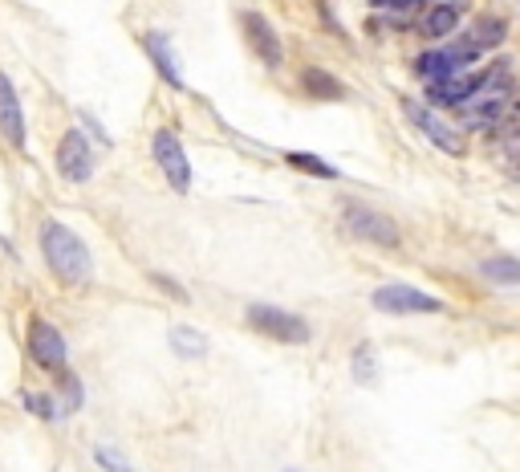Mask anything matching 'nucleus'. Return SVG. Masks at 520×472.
<instances>
[{
    "instance_id": "obj_1",
    "label": "nucleus",
    "mask_w": 520,
    "mask_h": 472,
    "mask_svg": "<svg viewBox=\"0 0 520 472\" xmlns=\"http://www.w3.org/2000/svg\"><path fill=\"white\" fill-rule=\"evenodd\" d=\"M41 257H45V265L53 269V277L61 285H86L90 273H94L86 241L74 228H65L61 220H45L41 224Z\"/></svg>"
},
{
    "instance_id": "obj_2",
    "label": "nucleus",
    "mask_w": 520,
    "mask_h": 472,
    "mask_svg": "<svg viewBox=\"0 0 520 472\" xmlns=\"http://www.w3.org/2000/svg\"><path fill=\"white\" fill-rule=\"evenodd\" d=\"M244 322H248L256 334H265V338H273V342H289V346H305V342L313 338V330H309L305 318H297V314H289V310H281V306H269V302H252V306L244 310Z\"/></svg>"
},
{
    "instance_id": "obj_3",
    "label": "nucleus",
    "mask_w": 520,
    "mask_h": 472,
    "mask_svg": "<svg viewBox=\"0 0 520 472\" xmlns=\"http://www.w3.org/2000/svg\"><path fill=\"white\" fill-rule=\"evenodd\" d=\"M342 228L354 236V241H366V245H378V249H399V224L390 220L386 212L370 208V204H346L342 208Z\"/></svg>"
},
{
    "instance_id": "obj_4",
    "label": "nucleus",
    "mask_w": 520,
    "mask_h": 472,
    "mask_svg": "<svg viewBox=\"0 0 520 472\" xmlns=\"http://www.w3.org/2000/svg\"><path fill=\"white\" fill-rule=\"evenodd\" d=\"M370 306L378 314H399V318H407V314H443L447 310L443 298H435V293H427V289H415V285H403V281L378 285L370 293Z\"/></svg>"
},
{
    "instance_id": "obj_5",
    "label": "nucleus",
    "mask_w": 520,
    "mask_h": 472,
    "mask_svg": "<svg viewBox=\"0 0 520 472\" xmlns=\"http://www.w3.org/2000/svg\"><path fill=\"white\" fill-rule=\"evenodd\" d=\"M151 155H155V163H159V171H163V180H167L179 196H187V192H191V159H187L179 135H175V131H155Z\"/></svg>"
},
{
    "instance_id": "obj_6",
    "label": "nucleus",
    "mask_w": 520,
    "mask_h": 472,
    "mask_svg": "<svg viewBox=\"0 0 520 472\" xmlns=\"http://www.w3.org/2000/svg\"><path fill=\"white\" fill-rule=\"evenodd\" d=\"M476 57H480V53L460 37L455 45H443V49H427V53H419L415 74H419L423 82H443V78H451V74L468 70V66L476 62Z\"/></svg>"
},
{
    "instance_id": "obj_7",
    "label": "nucleus",
    "mask_w": 520,
    "mask_h": 472,
    "mask_svg": "<svg viewBox=\"0 0 520 472\" xmlns=\"http://www.w3.org/2000/svg\"><path fill=\"white\" fill-rule=\"evenodd\" d=\"M29 354H33V363L41 371H53V375L70 367V346H65V334L53 322H45V318L29 322Z\"/></svg>"
},
{
    "instance_id": "obj_8",
    "label": "nucleus",
    "mask_w": 520,
    "mask_h": 472,
    "mask_svg": "<svg viewBox=\"0 0 520 472\" xmlns=\"http://www.w3.org/2000/svg\"><path fill=\"white\" fill-rule=\"evenodd\" d=\"M57 171H61V180H70V184H86L94 175V147H90V139L82 131H65L61 135Z\"/></svg>"
},
{
    "instance_id": "obj_9",
    "label": "nucleus",
    "mask_w": 520,
    "mask_h": 472,
    "mask_svg": "<svg viewBox=\"0 0 520 472\" xmlns=\"http://www.w3.org/2000/svg\"><path fill=\"white\" fill-rule=\"evenodd\" d=\"M403 114L411 118V123L423 131V139H431L439 151H447V155H464V135L455 131L451 123H443V118L431 110V106H423V102H403Z\"/></svg>"
},
{
    "instance_id": "obj_10",
    "label": "nucleus",
    "mask_w": 520,
    "mask_h": 472,
    "mask_svg": "<svg viewBox=\"0 0 520 472\" xmlns=\"http://www.w3.org/2000/svg\"><path fill=\"white\" fill-rule=\"evenodd\" d=\"M240 29H244V37H248V45H252V53L265 62L269 70H277L281 62H285V45H281V37H277V29L269 25V17H260V13H244L240 17Z\"/></svg>"
},
{
    "instance_id": "obj_11",
    "label": "nucleus",
    "mask_w": 520,
    "mask_h": 472,
    "mask_svg": "<svg viewBox=\"0 0 520 472\" xmlns=\"http://www.w3.org/2000/svg\"><path fill=\"white\" fill-rule=\"evenodd\" d=\"M0 135L17 151L25 147V110H21V98H17V86L9 74H0Z\"/></svg>"
},
{
    "instance_id": "obj_12",
    "label": "nucleus",
    "mask_w": 520,
    "mask_h": 472,
    "mask_svg": "<svg viewBox=\"0 0 520 472\" xmlns=\"http://www.w3.org/2000/svg\"><path fill=\"white\" fill-rule=\"evenodd\" d=\"M464 17V0H439V5L423 9V21H419V33L427 41H443L455 33V25H460Z\"/></svg>"
},
{
    "instance_id": "obj_13",
    "label": "nucleus",
    "mask_w": 520,
    "mask_h": 472,
    "mask_svg": "<svg viewBox=\"0 0 520 472\" xmlns=\"http://www.w3.org/2000/svg\"><path fill=\"white\" fill-rule=\"evenodd\" d=\"M143 49H147V57L155 62L159 78H163L167 86L183 90V74H179V62H175V49H171V41H167L163 33H147V37H143Z\"/></svg>"
},
{
    "instance_id": "obj_14",
    "label": "nucleus",
    "mask_w": 520,
    "mask_h": 472,
    "mask_svg": "<svg viewBox=\"0 0 520 472\" xmlns=\"http://www.w3.org/2000/svg\"><path fill=\"white\" fill-rule=\"evenodd\" d=\"M301 86H305L309 98H325V102H338V98L350 94L334 74H325V70H305V74H301Z\"/></svg>"
},
{
    "instance_id": "obj_15",
    "label": "nucleus",
    "mask_w": 520,
    "mask_h": 472,
    "mask_svg": "<svg viewBox=\"0 0 520 472\" xmlns=\"http://www.w3.org/2000/svg\"><path fill=\"white\" fill-rule=\"evenodd\" d=\"M171 350L179 354V359H204L208 338H204V330H195V326H175L171 330Z\"/></svg>"
},
{
    "instance_id": "obj_16",
    "label": "nucleus",
    "mask_w": 520,
    "mask_h": 472,
    "mask_svg": "<svg viewBox=\"0 0 520 472\" xmlns=\"http://www.w3.org/2000/svg\"><path fill=\"white\" fill-rule=\"evenodd\" d=\"M285 159H289V167H301L305 175H313V180H338V175H342L334 163H325V159H317L309 151H289Z\"/></svg>"
},
{
    "instance_id": "obj_17",
    "label": "nucleus",
    "mask_w": 520,
    "mask_h": 472,
    "mask_svg": "<svg viewBox=\"0 0 520 472\" xmlns=\"http://www.w3.org/2000/svg\"><path fill=\"white\" fill-rule=\"evenodd\" d=\"M464 41L476 49V53H488V49H496L500 41H504V21H480L472 33H464Z\"/></svg>"
},
{
    "instance_id": "obj_18",
    "label": "nucleus",
    "mask_w": 520,
    "mask_h": 472,
    "mask_svg": "<svg viewBox=\"0 0 520 472\" xmlns=\"http://www.w3.org/2000/svg\"><path fill=\"white\" fill-rule=\"evenodd\" d=\"M480 273H484L488 281H496V285H516V281H520V261H516V257H488V261L480 265Z\"/></svg>"
},
{
    "instance_id": "obj_19",
    "label": "nucleus",
    "mask_w": 520,
    "mask_h": 472,
    "mask_svg": "<svg viewBox=\"0 0 520 472\" xmlns=\"http://www.w3.org/2000/svg\"><path fill=\"white\" fill-rule=\"evenodd\" d=\"M354 379H358L362 387L378 383V359H374V346H370V342H362V346L354 350Z\"/></svg>"
},
{
    "instance_id": "obj_20",
    "label": "nucleus",
    "mask_w": 520,
    "mask_h": 472,
    "mask_svg": "<svg viewBox=\"0 0 520 472\" xmlns=\"http://www.w3.org/2000/svg\"><path fill=\"white\" fill-rule=\"evenodd\" d=\"M25 411H29V416H37V420H57L61 403L53 395H45V391H25Z\"/></svg>"
},
{
    "instance_id": "obj_21",
    "label": "nucleus",
    "mask_w": 520,
    "mask_h": 472,
    "mask_svg": "<svg viewBox=\"0 0 520 472\" xmlns=\"http://www.w3.org/2000/svg\"><path fill=\"white\" fill-rule=\"evenodd\" d=\"M57 379H61V403H65V411H78V407L86 403V391H82L78 375L65 367V371H57Z\"/></svg>"
},
{
    "instance_id": "obj_22",
    "label": "nucleus",
    "mask_w": 520,
    "mask_h": 472,
    "mask_svg": "<svg viewBox=\"0 0 520 472\" xmlns=\"http://www.w3.org/2000/svg\"><path fill=\"white\" fill-rule=\"evenodd\" d=\"M94 464H98L102 472H135V464H130L118 448H94Z\"/></svg>"
},
{
    "instance_id": "obj_23",
    "label": "nucleus",
    "mask_w": 520,
    "mask_h": 472,
    "mask_svg": "<svg viewBox=\"0 0 520 472\" xmlns=\"http://www.w3.org/2000/svg\"><path fill=\"white\" fill-rule=\"evenodd\" d=\"M289 472H301V468H289Z\"/></svg>"
}]
</instances>
